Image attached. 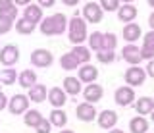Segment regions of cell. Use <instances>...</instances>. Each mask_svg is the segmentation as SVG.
Masks as SVG:
<instances>
[{"instance_id": "1", "label": "cell", "mask_w": 154, "mask_h": 133, "mask_svg": "<svg viewBox=\"0 0 154 133\" xmlns=\"http://www.w3.org/2000/svg\"><path fill=\"white\" fill-rule=\"evenodd\" d=\"M67 29H69V41L71 45H83L87 41V21L83 17H79V14H75L69 21H67Z\"/></svg>"}, {"instance_id": "2", "label": "cell", "mask_w": 154, "mask_h": 133, "mask_svg": "<svg viewBox=\"0 0 154 133\" xmlns=\"http://www.w3.org/2000/svg\"><path fill=\"white\" fill-rule=\"evenodd\" d=\"M114 101L118 106H131V104L137 101V94H135L133 87H129V85H123V87H118L114 93Z\"/></svg>"}, {"instance_id": "3", "label": "cell", "mask_w": 154, "mask_h": 133, "mask_svg": "<svg viewBox=\"0 0 154 133\" xmlns=\"http://www.w3.org/2000/svg\"><path fill=\"white\" fill-rule=\"evenodd\" d=\"M52 62H54V56L46 48H37L31 52V64L35 68H50Z\"/></svg>"}, {"instance_id": "4", "label": "cell", "mask_w": 154, "mask_h": 133, "mask_svg": "<svg viewBox=\"0 0 154 133\" xmlns=\"http://www.w3.org/2000/svg\"><path fill=\"white\" fill-rule=\"evenodd\" d=\"M104 17V10L96 2H87L83 6V20L91 23H100Z\"/></svg>"}, {"instance_id": "5", "label": "cell", "mask_w": 154, "mask_h": 133, "mask_svg": "<svg viewBox=\"0 0 154 133\" xmlns=\"http://www.w3.org/2000/svg\"><path fill=\"white\" fill-rule=\"evenodd\" d=\"M144 79H146V72L143 68H139V66H131L125 72V83L129 87H141L144 83Z\"/></svg>"}, {"instance_id": "6", "label": "cell", "mask_w": 154, "mask_h": 133, "mask_svg": "<svg viewBox=\"0 0 154 133\" xmlns=\"http://www.w3.org/2000/svg\"><path fill=\"white\" fill-rule=\"evenodd\" d=\"M27 108H29V97H25V94H14L8 101V110H10V114H14V116L25 114Z\"/></svg>"}, {"instance_id": "7", "label": "cell", "mask_w": 154, "mask_h": 133, "mask_svg": "<svg viewBox=\"0 0 154 133\" xmlns=\"http://www.w3.org/2000/svg\"><path fill=\"white\" fill-rule=\"evenodd\" d=\"M122 58L127 62L129 66H139L141 64V60H143V56H141V48H139L137 45H125L123 46V50H122Z\"/></svg>"}, {"instance_id": "8", "label": "cell", "mask_w": 154, "mask_h": 133, "mask_svg": "<svg viewBox=\"0 0 154 133\" xmlns=\"http://www.w3.org/2000/svg\"><path fill=\"white\" fill-rule=\"evenodd\" d=\"M75 116H77V120H81V122H93L94 118L98 116V112H96L94 104L81 102V104H77V108H75Z\"/></svg>"}, {"instance_id": "9", "label": "cell", "mask_w": 154, "mask_h": 133, "mask_svg": "<svg viewBox=\"0 0 154 133\" xmlns=\"http://www.w3.org/2000/svg\"><path fill=\"white\" fill-rule=\"evenodd\" d=\"M19 60V48L16 45H6L0 48V62L4 66H14Z\"/></svg>"}, {"instance_id": "10", "label": "cell", "mask_w": 154, "mask_h": 133, "mask_svg": "<svg viewBox=\"0 0 154 133\" xmlns=\"http://www.w3.org/2000/svg\"><path fill=\"white\" fill-rule=\"evenodd\" d=\"M102 94H104V89L98 83H89L83 91V98H85V102L96 104L98 101H102Z\"/></svg>"}, {"instance_id": "11", "label": "cell", "mask_w": 154, "mask_h": 133, "mask_svg": "<svg viewBox=\"0 0 154 133\" xmlns=\"http://www.w3.org/2000/svg\"><path fill=\"white\" fill-rule=\"evenodd\" d=\"M96 120H98V125L102 127V129H114L116 123H118V114L114 110H102L98 112V116H96Z\"/></svg>"}, {"instance_id": "12", "label": "cell", "mask_w": 154, "mask_h": 133, "mask_svg": "<svg viewBox=\"0 0 154 133\" xmlns=\"http://www.w3.org/2000/svg\"><path fill=\"white\" fill-rule=\"evenodd\" d=\"M46 98H48V102H50L54 108H64V104L67 101V94H66V91L62 87H52L50 91H48Z\"/></svg>"}, {"instance_id": "13", "label": "cell", "mask_w": 154, "mask_h": 133, "mask_svg": "<svg viewBox=\"0 0 154 133\" xmlns=\"http://www.w3.org/2000/svg\"><path fill=\"white\" fill-rule=\"evenodd\" d=\"M96 77H98V68H94V66L91 64H83L79 68V81L81 83H94Z\"/></svg>"}, {"instance_id": "14", "label": "cell", "mask_w": 154, "mask_h": 133, "mask_svg": "<svg viewBox=\"0 0 154 133\" xmlns=\"http://www.w3.org/2000/svg\"><path fill=\"white\" fill-rule=\"evenodd\" d=\"M139 37H143V29H141V25L139 23H125L123 25V39L127 41V42H133L135 41H139Z\"/></svg>"}, {"instance_id": "15", "label": "cell", "mask_w": 154, "mask_h": 133, "mask_svg": "<svg viewBox=\"0 0 154 133\" xmlns=\"http://www.w3.org/2000/svg\"><path fill=\"white\" fill-rule=\"evenodd\" d=\"M23 17L37 25V23L42 21V8L38 6V4H33V2L27 4V6H25V12H23Z\"/></svg>"}, {"instance_id": "16", "label": "cell", "mask_w": 154, "mask_h": 133, "mask_svg": "<svg viewBox=\"0 0 154 133\" xmlns=\"http://www.w3.org/2000/svg\"><path fill=\"white\" fill-rule=\"evenodd\" d=\"M62 89L66 91V94L77 97V94L81 93V81H79V77H71V75H67L64 81H62Z\"/></svg>"}, {"instance_id": "17", "label": "cell", "mask_w": 154, "mask_h": 133, "mask_svg": "<svg viewBox=\"0 0 154 133\" xmlns=\"http://www.w3.org/2000/svg\"><path fill=\"white\" fill-rule=\"evenodd\" d=\"M135 110H137L139 116H146L154 110V101L150 97H141L135 101Z\"/></svg>"}, {"instance_id": "18", "label": "cell", "mask_w": 154, "mask_h": 133, "mask_svg": "<svg viewBox=\"0 0 154 133\" xmlns=\"http://www.w3.org/2000/svg\"><path fill=\"white\" fill-rule=\"evenodd\" d=\"M29 91V101H33V102H42V101H46V97H48V93H46V87L42 83H35L31 89H27Z\"/></svg>"}, {"instance_id": "19", "label": "cell", "mask_w": 154, "mask_h": 133, "mask_svg": "<svg viewBox=\"0 0 154 133\" xmlns=\"http://www.w3.org/2000/svg\"><path fill=\"white\" fill-rule=\"evenodd\" d=\"M118 17H119V21L131 23L135 17H137V8H135L133 4H123V6L118 8Z\"/></svg>"}, {"instance_id": "20", "label": "cell", "mask_w": 154, "mask_h": 133, "mask_svg": "<svg viewBox=\"0 0 154 133\" xmlns=\"http://www.w3.org/2000/svg\"><path fill=\"white\" fill-rule=\"evenodd\" d=\"M17 83L21 85L23 89H31L33 85L37 83V73L33 72V70H23V72L17 75Z\"/></svg>"}, {"instance_id": "21", "label": "cell", "mask_w": 154, "mask_h": 133, "mask_svg": "<svg viewBox=\"0 0 154 133\" xmlns=\"http://www.w3.org/2000/svg\"><path fill=\"white\" fill-rule=\"evenodd\" d=\"M129 129L131 133H148V120L144 116H135L129 122Z\"/></svg>"}, {"instance_id": "22", "label": "cell", "mask_w": 154, "mask_h": 133, "mask_svg": "<svg viewBox=\"0 0 154 133\" xmlns=\"http://www.w3.org/2000/svg\"><path fill=\"white\" fill-rule=\"evenodd\" d=\"M71 54H73V58L79 62V66L81 64H89V60H91V48H87L83 45H75L73 50H71Z\"/></svg>"}, {"instance_id": "23", "label": "cell", "mask_w": 154, "mask_h": 133, "mask_svg": "<svg viewBox=\"0 0 154 133\" xmlns=\"http://www.w3.org/2000/svg\"><path fill=\"white\" fill-rule=\"evenodd\" d=\"M41 120H42V114L38 110H27L23 114V123H25L27 127H33V129L41 123Z\"/></svg>"}, {"instance_id": "24", "label": "cell", "mask_w": 154, "mask_h": 133, "mask_svg": "<svg viewBox=\"0 0 154 133\" xmlns=\"http://www.w3.org/2000/svg\"><path fill=\"white\" fill-rule=\"evenodd\" d=\"M50 123L62 129V127L67 123V114L62 110V108H54V110L50 112Z\"/></svg>"}, {"instance_id": "25", "label": "cell", "mask_w": 154, "mask_h": 133, "mask_svg": "<svg viewBox=\"0 0 154 133\" xmlns=\"http://www.w3.org/2000/svg\"><path fill=\"white\" fill-rule=\"evenodd\" d=\"M67 17L64 16L62 12H58V14H54L52 16V23H54V31H56V35H62L66 29H67Z\"/></svg>"}, {"instance_id": "26", "label": "cell", "mask_w": 154, "mask_h": 133, "mask_svg": "<svg viewBox=\"0 0 154 133\" xmlns=\"http://www.w3.org/2000/svg\"><path fill=\"white\" fill-rule=\"evenodd\" d=\"M35 23H31L29 20H25V17H21V20H16V31L19 33V35H31L33 31H35Z\"/></svg>"}, {"instance_id": "27", "label": "cell", "mask_w": 154, "mask_h": 133, "mask_svg": "<svg viewBox=\"0 0 154 133\" xmlns=\"http://www.w3.org/2000/svg\"><path fill=\"white\" fill-rule=\"evenodd\" d=\"M60 66H62V70H66V72H71V70H77V68H79V62L73 58V54H71V52H66V54L60 58Z\"/></svg>"}, {"instance_id": "28", "label": "cell", "mask_w": 154, "mask_h": 133, "mask_svg": "<svg viewBox=\"0 0 154 133\" xmlns=\"http://www.w3.org/2000/svg\"><path fill=\"white\" fill-rule=\"evenodd\" d=\"M16 79H17V73H16V70H14V68L0 70V83H2V85H14V83H16Z\"/></svg>"}, {"instance_id": "29", "label": "cell", "mask_w": 154, "mask_h": 133, "mask_svg": "<svg viewBox=\"0 0 154 133\" xmlns=\"http://www.w3.org/2000/svg\"><path fill=\"white\" fill-rule=\"evenodd\" d=\"M102 37H104V33H100V31H93V35L87 37V41H89V48L98 52L100 48H102Z\"/></svg>"}, {"instance_id": "30", "label": "cell", "mask_w": 154, "mask_h": 133, "mask_svg": "<svg viewBox=\"0 0 154 133\" xmlns=\"http://www.w3.org/2000/svg\"><path fill=\"white\" fill-rule=\"evenodd\" d=\"M116 46H118V37H116L114 33H104L102 48H100V50H116Z\"/></svg>"}, {"instance_id": "31", "label": "cell", "mask_w": 154, "mask_h": 133, "mask_svg": "<svg viewBox=\"0 0 154 133\" xmlns=\"http://www.w3.org/2000/svg\"><path fill=\"white\" fill-rule=\"evenodd\" d=\"M38 29H41V33L45 37H52V35H56V31H54V23H52V16L50 17H46V20H42L41 21V25H38Z\"/></svg>"}, {"instance_id": "32", "label": "cell", "mask_w": 154, "mask_h": 133, "mask_svg": "<svg viewBox=\"0 0 154 133\" xmlns=\"http://www.w3.org/2000/svg\"><path fill=\"white\" fill-rule=\"evenodd\" d=\"M96 58H98L100 64H112L116 60V52L114 50H98L96 52Z\"/></svg>"}, {"instance_id": "33", "label": "cell", "mask_w": 154, "mask_h": 133, "mask_svg": "<svg viewBox=\"0 0 154 133\" xmlns=\"http://www.w3.org/2000/svg\"><path fill=\"white\" fill-rule=\"evenodd\" d=\"M0 17H4V20H10V21H16L17 20V6L16 4H12V6L4 8V10H0Z\"/></svg>"}, {"instance_id": "34", "label": "cell", "mask_w": 154, "mask_h": 133, "mask_svg": "<svg viewBox=\"0 0 154 133\" xmlns=\"http://www.w3.org/2000/svg\"><path fill=\"white\" fill-rule=\"evenodd\" d=\"M100 8H102L104 12H118V8L122 6V2L119 0H100Z\"/></svg>"}, {"instance_id": "35", "label": "cell", "mask_w": 154, "mask_h": 133, "mask_svg": "<svg viewBox=\"0 0 154 133\" xmlns=\"http://www.w3.org/2000/svg\"><path fill=\"white\" fill-rule=\"evenodd\" d=\"M37 129V133H50L52 131V123H50V120H46V118H42L41 120V123L35 127Z\"/></svg>"}, {"instance_id": "36", "label": "cell", "mask_w": 154, "mask_h": 133, "mask_svg": "<svg viewBox=\"0 0 154 133\" xmlns=\"http://www.w3.org/2000/svg\"><path fill=\"white\" fill-rule=\"evenodd\" d=\"M12 27H14V21L0 17V35H6V33H10V31H12Z\"/></svg>"}, {"instance_id": "37", "label": "cell", "mask_w": 154, "mask_h": 133, "mask_svg": "<svg viewBox=\"0 0 154 133\" xmlns=\"http://www.w3.org/2000/svg\"><path fill=\"white\" fill-rule=\"evenodd\" d=\"M143 46H150V48H154V31L150 29L146 33V35H143Z\"/></svg>"}, {"instance_id": "38", "label": "cell", "mask_w": 154, "mask_h": 133, "mask_svg": "<svg viewBox=\"0 0 154 133\" xmlns=\"http://www.w3.org/2000/svg\"><path fill=\"white\" fill-rule=\"evenodd\" d=\"M141 56H143V60H152L154 58V48H150V46H143Z\"/></svg>"}, {"instance_id": "39", "label": "cell", "mask_w": 154, "mask_h": 133, "mask_svg": "<svg viewBox=\"0 0 154 133\" xmlns=\"http://www.w3.org/2000/svg\"><path fill=\"white\" fill-rule=\"evenodd\" d=\"M144 72H146V75H150V77L154 79V58H152V60H148L146 70H144Z\"/></svg>"}, {"instance_id": "40", "label": "cell", "mask_w": 154, "mask_h": 133, "mask_svg": "<svg viewBox=\"0 0 154 133\" xmlns=\"http://www.w3.org/2000/svg\"><path fill=\"white\" fill-rule=\"evenodd\" d=\"M56 4V0H38V6L41 8H52Z\"/></svg>"}, {"instance_id": "41", "label": "cell", "mask_w": 154, "mask_h": 133, "mask_svg": "<svg viewBox=\"0 0 154 133\" xmlns=\"http://www.w3.org/2000/svg\"><path fill=\"white\" fill-rule=\"evenodd\" d=\"M6 106H8V97H6L2 91H0V110H4Z\"/></svg>"}, {"instance_id": "42", "label": "cell", "mask_w": 154, "mask_h": 133, "mask_svg": "<svg viewBox=\"0 0 154 133\" xmlns=\"http://www.w3.org/2000/svg\"><path fill=\"white\" fill-rule=\"evenodd\" d=\"M12 4H14V0H0V10H4V8L12 6Z\"/></svg>"}, {"instance_id": "43", "label": "cell", "mask_w": 154, "mask_h": 133, "mask_svg": "<svg viewBox=\"0 0 154 133\" xmlns=\"http://www.w3.org/2000/svg\"><path fill=\"white\" fill-rule=\"evenodd\" d=\"M33 0H14V4L16 6H27V4H31Z\"/></svg>"}, {"instance_id": "44", "label": "cell", "mask_w": 154, "mask_h": 133, "mask_svg": "<svg viewBox=\"0 0 154 133\" xmlns=\"http://www.w3.org/2000/svg\"><path fill=\"white\" fill-rule=\"evenodd\" d=\"M62 2H64L66 6H77V4H79V0H62Z\"/></svg>"}, {"instance_id": "45", "label": "cell", "mask_w": 154, "mask_h": 133, "mask_svg": "<svg viewBox=\"0 0 154 133\" xmlns=\"http://www.w3.org/2000/svg\"><path fill=\"white\" fill-rule=\"evenodd\" d=\"M148 25H150V29L154 31V12L150 14V17H148Z\"/></svg>"}, {"instance_id": "46", "label": "cell", "mask_w": 154, "mask_h": 133, "mask_svg": "<svg viewBox=\"0 0 154 133\" xmlns=\"http://www.w3.org/2000/svg\"><path fill=\"white\" fill-rule=\"evenodd\" d=\"M119 2H123V4H133V0H119Z\"/></svg>"}, {"instance_id": "47", "label": "cell", "mask_w": 154, "mask_h": 133, "mask_svg": "<svg viewBox=\"0 0 154 133\" xmlns=\"http://www.w3.org/2000/svg\"><path fill=\"white\" fill-rule=\"evenodd\" d=\"M110 133H123L122 129H110Z\"/></svg>"}, {"instance_id": "48", "label": "cell", "mask_w": 154, "mask_h": 133, "mask_svg": "<svg viewBox=\"0 0 154 133\" xmlns=\"http://www.w3.org/2000/svg\"><path fill=\"white\" fill-rule=\"evenodd\" d=\"M60 133H73V131H71V129H62Z\"/></svg>"}, {"instance_id": "49", "label": "cell", "mask_w": 154, "mask_h": 133, "mask_svg": "<svg viewBox=\"0 0 154 133\" xmlns=\"http://www.w3.org/2000/svg\"><path fill=\"white\" fill-rule=\"evenodd\" d=\"M146 2H148V6H152V8H154V0H146Z\"/></svg>"}, {"instance_id": "50", "label": "cell", "mask_w": 154, "mask_h": 133, "mask_svg": "<svg viewBox=\"0 0 154 133\" xmlns=\"http://www.w3.org/2000/svg\"><path fill=\"white\" fill-rule=\"evenodd\" d=\"M150 120H152V122H154V110H152V112H150Z\"/></svg>"}, {"instance_id": "51", "label": "cell", "mask_w": 154, "mask_h": 133, "mask_svg": "<svg viewBox=\"0 0 154 133\" xmlns=\"http://www.w3.org/2000/svg\"><path fill=\"white\" fill-rule=\"evenodd\" d=\"M0 91H2V83H0Z\"/></svg>"}, {"instance_id": "52", "label": "cell", "mask_w": 154, "mask_h": 133, "mask_svg": "<svg viewBox=\"0 0 154 133\" xmlns=\"http://www.w3.org/2000/svg\"><path fill=\"white\" fill-rule=\"evenodd\" d=\"M152 101H154V98H152Z\"/></svg>"}]
</instances>
